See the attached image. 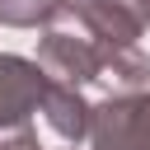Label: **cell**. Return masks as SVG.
<instances>
[{"label":"cell","instance_id":"cell-1","mask_svg":"<svg viewBox=\"0 0 150 150\" xmlns=\"http://www.w3.org/2000/svg\"><path fill=\"white\" fill-rule=\"evenodd\" d=\"M94 150H150V94H117L89 108Z\"/></svg>","mask_w":150,"mask_h":150},{"label":"cell","instance_id":"cell-2","mask_svg":"<svg viewBox=\"0 0 150 150\" xmlns=\"http://www.w3.org/2000/svg\"><path fill=\"white\" fill-rule=\"evenodd\" d=\"M42 94H47V75L38 70V61L0 56V141L28 131V117L38 112Z\"/></svg>","mask_w":150,"mask_h":150},{"label":"cell","instance_id":"cell-3","mask_svg":"<svg viewBox=\"0 0 150 150\" xmlns=\"http://www.w3.org/2000/svg\"><path fill=\"white\" fill-rule=\"evenodd\" d=\"M42 117H47V127L61 136V141H84L89 136V103L75 94V89H66V84H52L47 80V94H42Z\"/></svg>","mask_w":150,"mask_h":150},{"label":"cell","instance_id":"cell-4","mask_svg":"<svg viewBox=\"0 0 150 150\" xmlns=\"http://www.w3.org/2000/svg\"><path fill=\"white\" fill-rule=\"evenodd\" d=\"M61 9V0H0V23H52Z\"/></svg>","mask_w":150,"mask_h":150},{"label":"cell","instance_id":"cell-5","mask_svg":"<svg viewBox=\"0 0 150 150\" xmlns=\"http://www.w3.org/2000/svg\"><path fill=\"white\" fill-rule=\"evenodd\" d=\"M0 150H38V141H33V131H14L0 141Z\"/></svg>","mask_w":150,"mask_h":150},{"label":"cell","instance_id":"cell-6","mask_svg":"<svg viewBox=\"0 0 150 150\" xmlns=\"http://www.w3.org/2000/svg\"><path fill=\"white\" fill-rule=\"evenodd\" d=\"M145 23H150V0H145Z\"/></svg>","mask_w":150,"mask_h":150},{"label":"cell","instance_id":"cell-7","mask_svg":"<svg viewBox=\"0 0 150 150\" xmlns=\"http://www.w3.org/2000/svg\"><path fill=\"white\" fill-rule=\"evenodd\" d=\"M61 5H80V0H61Z\"/></svg>","mask_w":150,"mask_h":150}]
</instances>
